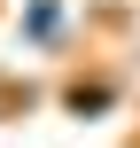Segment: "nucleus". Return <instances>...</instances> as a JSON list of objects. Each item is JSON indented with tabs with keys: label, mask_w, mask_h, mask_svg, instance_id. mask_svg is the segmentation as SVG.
Instances as JSON below:
<instances>
[{
	"label": "nucleus",
	"mask_w": 140,
	"mask_h": 148,
	"mask_svg": "<svg viewBox=\"0 0 140 148\" xmlns=\"http://www.w3.org/2000/svg\"><path fill=\"white\" fill-rule=\"evenodd\" d=\"M62 101H70V109H78V117H101V109H109V101H117V94H109V86H101V78H94V86H86V78H78V86H70V94H62Z\"/></svg>",
	"instance_id": "nucleus-1"
}]
</instances>
